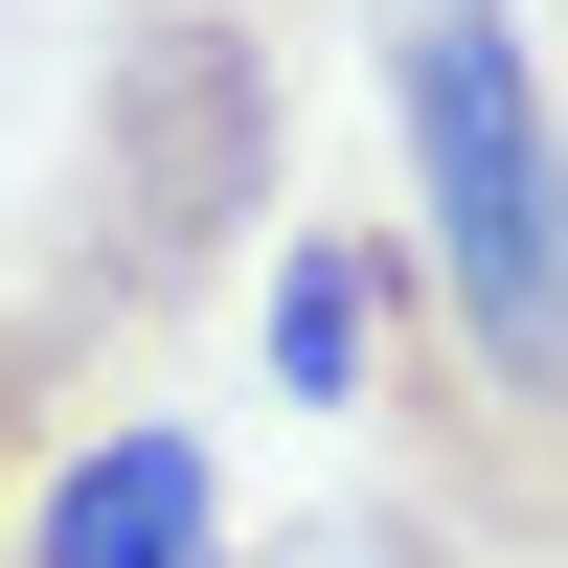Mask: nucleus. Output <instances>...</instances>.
<instances>
[{
    "mask_svg": "<svg viewBox=\"0 0 568 568\" xmlns=\"http://www.w3.org/2000/svg\"><path fill=\"white\" fill-rule=\"evenodd\" d=\"M296 205V23L273 0H114L91 23V114H69V227H45L23 364H160Z\"/></svg>",
    "mask_w": 568,
    "mask_h": 568,
    "instance_id": "obj_1",
    "label": "nucleus"
},
{
    "mask_svg": "<svg viewBox=\"0 0 568 568\" xmlns=\"http://www.w3.org/2000/svg\"><path fill=\"white\" fill-rule=\"evenodd\" d=\"M45 409H69V387H45V364H23V318H0V478L45 455Z\"/></svg>",
    "mask_w": 568,
    "mask_h": 568,
    "instance_id": "obj_4",
    "label": "nucleus"
},
{
    "mask_svg": "<svg viewBox=\"0 0 568 568\" xmlns=\"http://www.w3.org/2000/svg\"><path fill=\"white\" fill-rule=\"evenodd\" d=\"M387 318H409L387 227H273V387H296V409H364V387H387Z\"/></svg>",
    "mask_w": 568,
    "mask_h": 568,
    "instance_id": "obj_3",
    "label": "nucleus"
},
{
    "mask_svg": "<svg viewBox=\"0 0 568 568\" xmlns=\"http://www.w3.org/2000/svg\"><path fill=\"white\" fill-rule=\"evenodd\" d=\"M23 568H251V546H227V478H205V433H91L69 478H45Z\"/></svg>",
    "mask_w": 568,
    "mask_h": 568,
    "instance_id": "obj_2",
    "label": "nucleus"
}]
</instances>
